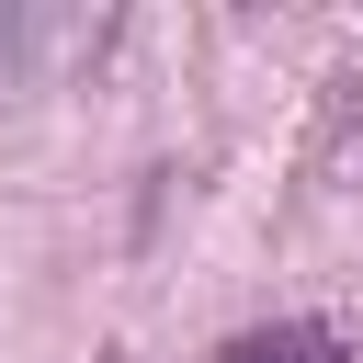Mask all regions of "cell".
<instances>
[{"instance_id": "6da1fadb", "label": "cell", "mask_w": 363, "mask_h": 363, "mask_svg": "<svg viewBox=\"0 0 363 363\" xmlns=\"http://www.w3.org/2000/svg\"><path fill=\"white\" fill-rule=\"evenodd\" d=\"M216 363H340V340H329L318 318H272V329H238Z\"/></svg>"}]
</instances>
